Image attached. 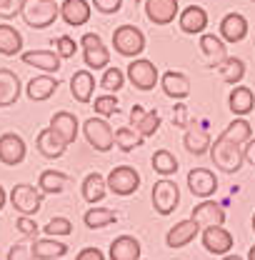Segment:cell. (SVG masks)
Masks as SVG:
<instances>
[{
	"mask_svg": "<svg viewBox=\"0 0 255 260\" xmlns=\"http://www.w3.org/2000/svg\"><path fill=\"white\" fill-rule=\"evenodd\" d=\"M210 160L213 165L218 168V170H223V173H238L240 168H243V162H245V155H243V145H235V143H230V140H225L218 135V140L210 145Z\"/></svg>",
	"mask_w": 255,
	"mask_h": 260,
	"instance_id": "cell-1",
	"label": "cell"
},
{
	"mask_svg": "<svg viewBox=\"0 0 255 260\" xmlns=\"http://www.w3.org/2000/svg\"><path fill=\"white\" fill-rule=\"evenodd\" d=\"M58 15H60V5L58 3H45V0H25L23 13H20L25 25H30L35 30L50 28L58 20Z\"/></svg>",
	"mask_w": 255,
	"mask_h": 260,
	"instance_id": "cell-2",
	"label": "cell"
},
{
	"mask_svg": "<svg viewBox=\"0 0 255 260\" xmlns=\"http://www.w3.org/2000/svg\"><path fill=\"white\" fill-rule=\"evenodd\" d=\"M113 48L120 53V55H125V58H140V53L145 50V35L140 28H135V25H120V28H115L113 32Z\"/></svg>",
	"mask_w": 255,
	"mask_h": 260,
	"instance_id": "cell-3",
	"label": "cell"
},
{
	"mask_svg": "<svg viewBox=\"0 0 255 260\" xmlns=\"http://www.w3.org/2000/svg\"><path fill=\"white\" fill-rule=\"evenodd\" d=\"M125 78L130 80V85H133L135 90H143V93L153 90L160 80L158 68H155L153 60H148V58H135V60H130V65L125 68Z\"/></svg>",
	"mask_w": 255,
	"mask_h": 260,
	"instance_id": "cell-4",
	"label": "cell"
},
{
	"mask_svg": "<svg viewBox=\"0 0 255 260\" xmlns=\"http://www.w3.org/2000/svg\"><path fill=\"white\" fill-rule=\"evenodd\" d=\"M83 135L90 143V148H95L98 153H108L115 145V130L108 125L105 118H88L83 123Z\"/></svg>",
	"mask_w": 255,
	"mask_h": 260,
	"instance_id": "cell-5",
	"label": "cell"
},
{
	"mask_svg": "<svg viewBox=\"0 0 255 260\" xmlns=\"http://www.w3.org/2000/svg\"><path fill=\"white\" fill-rule=\"evenodd\" d=\"M105 183H108V190L113 195L125 198V195H133L140 188V173L133 165H118L108 173Z\"/></svg>",
	"mask_w": 255,
	"mask_h": 260,
	"instance_id": "cell-6",
	"label": "cell"
},
{
	"mask_svg": "<svg viewBox=\"0 0 255 260\" xmlns=\"http://www.w3.org/2000/svg\"><path fill=\"white\" fill-rule=\"evenodd\" d=\"M10 203H13V210H18L25 218H33V215H38V210L43 205V193L30 183H18L10 190Z\"/></svg>",
	"mask_w": 255,
	"mask_h": 260,
	"instance_id": "cell-7",
	"label": "cell"
},
{
	"mask_svg": "<svg viewBox=\"0 0 255 260\" xmlns=\"http://www.w3.org/2000/svg\"><path fill=\"white\" fill-rule=\"evenodd\" d=\"M180 203V188L170 178H163L153 185V208L158 215H170Z\"/></svg>",
	"mask_w": 255,
	"mask_h": 260,
	"instance_id": "cell-8",
	"label": "cell"
},
{
	"mask_svg": "<svg viewBox=\"0 0 255 260\" xmlns=\"http://www.w3.org/2000/svg\"><path fill=\"white\" fill-rule=\"evenodd\" d=\"M200 240H203V248H205L210 255H223V258L225 255H230V250H233V245H235L233 233L225 230L223 225L205 228L203 235H200Z\"/></svg>",
	"mask_w": 255,
	"mask_h": 260,
	"instance_id": "cell-9",
	"label": "cell"
},
{
	"mask_svg": "<svg viewBox=\"0 0 255 260\" xmlns=\"http://www.w3.org/2000/svg\"><path fill=\"white\" fill-rule=\"evenodd\" d=\"M188 190L200 200H210L218 190V178L208 168H193L188 173Z\"/></svg>",
	"mask_w": 255,
	"mask_h": 260,
	"instance_id": "cell-10",
	"label": "cell"
},
{
	"mask_svg": "<svg viewBox=\"0 0 255 260\" xmlns=\"http://www.w3.org/2000/svg\"><path fill=\"white\" fill-rule=\"evenodd\" d=\"M190 220H195V225L200 230L213 225H223L225 223V210L215 203V200H200L190 213Z\"/></svg>",
	"mask_w": 255,
	"mask_h": 260,
	"instance_id": "cell-11",
	"label": "cell"
},
{
	"mask_svg": "<svg viewBox=\"0 0 255 260\" xmlns=\"http://www.w3.org/2000/svg\"><path fill=\"white\" fill-rule=\"evenodd\" d=\"M25 160V140L18 133H3L0 135V162L3 165H20Z\"/></svg>",
	"mask_w": 255,
	"mask_h": 260,
	"instance_id": "cell-12",
	"label": "cell"
},
{
	"mask_svg": "<svg viewBox=\"0 0 255 260\" xmlns=\"http://www.w3.org/2000/svg\"><path fill=\"white\" fill-rule=\"evenodd\" d=\"M145 15L153 25H168L180 15L178 0H145Z\"/></svg>",
	"mask_w": 255,
	"mask_h": 260,
	"instance_id": "cell-13",
	"label": "cell"
},
{
	"mask_svg": "<svg viewBox=\"0 0 255 260\" xmlns=\"http://www.w3.org/2000/svg\"><path fill=\"white\" fill-rule=\"evenodd\" d=\"M160 88L163 93L173 100H185L190 95V78L180 70H168L163 78H160Z\"/></svg>",
	"mask_w": 255,
	"mask_h": 260,
	"instance_id": "cell-14",
	"label": "cell"
},
{
	"mask_svg": "<svg viewBox=\"0 0 255 260\" xmlns=\"http://www.w3.org/2000/svg\"><path fill=\"white\" fill-rule=\"evenodd\" d=\"M198 233H200V228L195 225V220H190V218H188V220H180V223H175V225L168 230L165 245H168L170 250H180V248L190 245Z\"/></svg>",
	"mask_w": 255,
	"mask_h": 260,
	"instance_id": "cell-15",
	"label": "cell"
},
{
	"mask_svg": "<svg viewBox=\"0 0 255 260\" xmlns=\"http://www.w3.org/2000/svg\"><path fill=\"white\" fill-rule=\"evenodd\" d=\"M35 148L40 150V155L43 158H50V160H55V158H63L65 153V140L55 133V130L50 128H43L40 133H38V138H35Z\"/></svg>",
	"mask_w": 255,
	"mask_h": 260,
	"instance_id": "cell-16",
	"label": "cell"
},
{
	"mask_svg": "<svg viewBox=\"0 0 255 260\" xmlns=\"http://www.w3.org/2000/svg\"><path fill=\"white\" fill-rule=\"evenodd\" d=\"M200 50L205 55V63L210 68H220L228 60V50H225V43L220 35H213V32H203L200 35Z\"/></svg>",
	"mask_w": 255,
	"mask_h": 260,
	"instance_id": "cell-17",
	"label": "cell"
},
{
	"mask_svg": "<svg viewBox=\"0 0 255 260\" xmlns=\"http://www.w3.org/2000/svg\"><path fill=\"white\" fill-rule=\"evenodd\" d=\"M178 25H180V30L188 32V35H200V32L208 28V13H205V8L188 5L185 10H180Z\"/></svg>",
	"mask_w": 255,
	"mask_h": 260,
	"instance_id": "cell-18",
	"label": "cell"
},
{
	"mask_svg": "<svg viewBox=\"0 0 255 260\" xmlns=\"http://www.w3.org/2000/svg\"><path fill=\"white\" fill-rule=\"evenodd\" d=\"M228 108L235 118H245L250 115L255 108V93L248 88V85H235L228 95Z\"/></svg>",
	"mask_w": 255,
	"mask_h": 260,
	"instance_id": "cell-19",
	"label": "cell"
},
{
	"mask_svg": "<svg viewBox=\"0 0 255 260\" xmlns=\"http://www.w3.org/2000/svg\"><path fill=\"white\" fill-rule=\"evenodd\" d=\"M90 3L88 0H63L60 5V18L70 28H80L90 20Z\"/></svg>",
	"mask_w": 255,
	"mask_h": 260,
	"instance_id": "cell-20",
	"label": "cell"
},
{
	"mask_svg": "<svg viewBox=\"0 0 255 260\" xmlns=\"http://www.w3.org/2000/svg\"><path fill=\"white\" fill-rule=\"evenodd\" d=\"M248 35V20L240 13H228L220 20V38L223 43H240Z\"/></svg>",
	"mask_w": 255,
	"mask_h": 260,
	"instance_id": "cell-21",
	"label": "cell"
},
{
	"mask_svg": "<svg viewBox=\"0 0 255 260\" xmlns=\"http://www.w3.org/2000/svg\"><path fill=\"white\" fill-rule=\"evenodd\" d=\"M20 58H23L25 65L43 70L45 75H53L55 70H60V58H58L55 50H25Z\"/></svg>",
	"mask_w": 255,
	"mask_h": 260,
	"instance_id": "cell-22",
	"label": "cell"
},
{
	"mask_svg": "<svg viewBox=\"0 0 255 260\" xmlns=\"http://www.w3.org/2000/svg\"><path fill=\"white\" fill-rule=\"evenodd\" d=\"M50 128L63 138L65 145H70V143H75V138H78V133H80V123H78V118H75L73 113L58 110V113L50 118Z\"/></svg>",
	"mask_w": 255,
	"mask_h": 260,
	"instance_id": "cell-23",
	"label": "cell"
},
{
	"mask_svg": "<svg viewBox=\"0 0 255 260\" xmlns=\"http://www.w3.org/2000/svg\"><path fill=\"white\" fill-rule=\"evenodd\" d=\"M70 93L78 103H90L95 93V78L90 70H75L70 78Z\"/></svg>",
	"mask_w": 255,
	"mask_h": 260,
	"instance_id": "cell-24",
	"label": "cell"
},
{
	"mask_svg": "<svg viewBox=\"0 0 255 260\" xmlns=\"http://www.w3.org/2000/svg\"><path fill=\"white\" fill-rule=\"evenodd\" d=\"M20 78L8 70V68H0V108H8V105H15L18 98H20Z\"/></svg>",
	"mask_w": 255,
	"mask_h": 260,
	"instance_id": "cell-25",
	"label": "cell"
},
{
	"mask_svg": "<svg viewBox=\"0 0 255 260\" xmlns=\"http://www.w3.org/2000/svg\"><path fill=\"white\" fill-rule=\"evenodd\" d=\"M33 260H60L68 253V245L55 238H38L30 245Z\"/></svg>",
	"mask_w": 255,
	"mask_h": 260,
	"instance_id": "cell-26",
	"label": "cell"
},
{
	"mask_svg": "<svg viewBox=\"0 0 255 260\" xmlns=\"http://www.w3.org/2000/svg\"><path fill=\"white\" fill-rule=\"evenodd\" d=\"M140 240L133 235H118L110 243V260H140Z\"/></svg>",
	"mask_w": 255,
	"mask_h": 260,
	"instance_id": "cell-27",
	"label": "cell"
},
{
	"mask_svg": "<svg viewBox=\"0 0 255 260\" xmlns=\"http://www.w3.org/2000/svg\"><path fill=\"white\" fill-rule=\"evenodd\" d=\"M58 78H53V75H38V78H33L30 83H28V88H25V93L30 98L33 103H43V100H48V98L53 95L55 90H58Z\"/></svg>",
	"mask_w": 255,
	"mask_h": 260,
	"instance_id": "cell-28",
	"label": "cell"
},
{
	"mask_svg": "<svg viewBox=\"0 0 255 260\" xmlns=\"http://www.w3.org/2000/svg\"><path fill=\"white\" fill-rule=\"evenodd\" d=\"M183 145L193 155H205V153H210L213 138H210L208 130H203V128H188L185 135H183Z\"/></svg>",
	"mask_w": 255,
	"mask_h": 260,
	"instance_id": "cell-29",
	"label": "cell"
},
{
	"mask_svg": "<svg viewBox=\"0 0 255 260\" xmlns=\"http://www.w3.org/2000/svg\"><path fill=\"white\" fill-rule=\"evenodd\" d=\"M80 190H83V200H85V203L98 205V203L108 195V183H105V178H103L100 173H90V175H85Z\"/></svg>",
	"mask_w": 255,
	"mask_h": 260,
	"instance_id": "cell-30",
	"label": "cell"
},
{
	"mask_svg": "<svg viewBox=\"0 0 255 260\" xmlns=\"http://www.w3.org/2000/svg\"><path fill=\"white\" fill-rule=\"evenodd\" d=\"M68 183H70V178L63 170H43L38 178V190L43 195H58L65 190Z\"/></svg>",
	"mask_w": 255,
	"mask_h": 260,
	"instance_id": "cell-31",
	"label": "cell"
},
{
	"mask_svg": "<svg viewBox=\"0 0 255 260\" xmlns=\"http://www.w3.org/2000/svg\"><path fill=\"white\" fill-rule=\"evenodd\" d=\"M23 50V35L8 23H0V55H18Z\"/></svg>",
	"mask_w": 255,
	"mask_h": 260,
	"instance_id": "cell-32",
	"label": "cell"
},
{
	"mask_svg": "<svg viewBox=\"0 0 255 260\" xmlns=\"http://www.w3.org/2000/svg\"><path fill=\"white\" fill-rule=\"evenodd\" d=\"M220 138L235 143V145H245V143L253 138V128H250V123H248L245 118H233V123L220 133Z\"/></svg>",
	"mask_w": 255,
	"mask_h": 260,
	"instance_id": "cell-33",
	"label": "cell"
},
{
	"mask_svg": "<svg viewBox=\"0 0 255 260\" xmlns=\"http://www.w3.org/2000/svg\"><path fill=\"white\" fill-rule=\"evenodd\" d=\"M118 220V215H115V210H110V208H90V210H85V215H83V223L85 228H90V230H100V228L105 225H113Z\"/></svg>",
	"mask_w": 255,
	"mask_h": 260,
	"instance_id": "cell-34",
	"label": "cell"
},
{
	"mask_svg": "<svg viewBox=\"0 0 255 260\" xmlns=\"http://www.w3.org/2000/svg\"><path fill=\"white\" fill-rule=\"evenodd\" d=\"M218 70H220L223 83L233 85V88H235V85H238V83L245 78V63H243L240 58H230V55H228V60H225Z\"/></svg>",
	"mask_w": 255,
	"mask_h": 260,
	"instance_id": "cell-35",
	"label": "cell"
},
{
	"mask_svg": "<svg viewBox=\"0 0 255 260\" xmlns=\"http://www.w3.org/2000/svg\"><path fill=\"white\" fill-rule=\"evenodd\" d=\"M143 143H145V138L135 128H130V125H123V128L115 130V145H118L123 153H130V150L140 148Z\"/></svg>",
	"mask_w": 255,
	"mask_h": 260,
	"instance_id": "cell-36",
	"label": "cell"
},
{
	"mask_svg": "<svg viewBox=\"0 0 255 260\" xmlns=\"http://www.w3.org/2000/svg\"><path fill=\"white\" fill-rule=\"evenodd\" d=\"M150 162H153V170L158 175H163V178H170V175L178 173V160H175V155L170 150H155Z\"/></svg>",
	"mask_w": 255,
	"mask_h": 260,
	"instance_id": "cell-37",
	"label": "cell"
},
{
	"mask_svg": "<svg viewBox=\"0 0 255 260\" xmlns=\"http://www.w3.org/2000/svg\"><path fill=\"white\" fill-rule=\"evenodd\" d=\"M125 85V73L120 68H105L103 70V78H100V88L110 95H115L118 90H123Z\"/></svg>",
	"mask_w": 255,
	"mask_h": 260,
	"instance_id": "cell-38",
	"label": "cell"
},
{
	"mask_svg": "<svg viewBox=\"0 0 255 260\" xmlns=\"http://www.w3.org/2000/svg\"><path fill=\"white\" fill-rule=\"evenodd\" d=\"M83 60L90 70H105L110 68V50L105 45H100L95 50H83Z\"/></svg>",
	"mask_w": 255,
	"mask_h": 260,
	"instance_id": "cell-39",
	"label": "cell"
},
{
	"mask_svg": "<svg viewBox=\"0 0 255 260\" xmlns=\"http://www.w3.org/2000/svg\"><path fill=\"white\" fill-rule=\"evenodd\" d=\"M95 113L98 118H110L118 113V95H110V93H103L95 98Z\"/></svg>",
	"mask_w": 255,
	"mask_h": 260,
	"instance_id": "cell-40",
	"label": "cell"
},
{
	"mask_svg": "<svg viewBox=\"0 0 255 260\" xmlns=\"http://www.w3.org/2000/svg\"><path fill=\"white\" fill-rule=\"evenodd\" d=\"M43 233L48 238H63V235L73 233V223L68 218H53V220H48V225L43 228Z\"/></svg>",
	"mask_w": 255,
	"mask_h": 260,
	"instance_id": "cell-41",
	"label": "cell"
},
{
	"mask_svg": "<svg viewBox=\"0 0 255 260\" xmlns=\"http://www.w3.org/2000/svg\"><path fill=\"white\" fill-rule=\"evenodd\" d=\"M158 128H160V113L158 110H148V113L143 115V120L135 125V130H138L143 138H150Z\"/></svg>",
	"mask_w": 255,
	"mask_h": 260,
	"instance_id": "cell-42",
	"label": "cell"
},
{
	"mask_svg": "<svg viewBox=\"0 0 255 260\" xmlns=\"http://www.w3.org/2000/svg\"><path fill=\"white\" fill-rule=\"evenodd\" d=\"M53 45H55V53H58V58L63 60V58H73V55H75V48H78L80 43H75L70 35H58Z\"/></svg>",
	"mask_w": 255,
	"mask_h": 260,
	"instance_id": "cell-43",
	"label": "cell"
},
{
	"mask_svg": "<svg viewBox=\"0 0 255 260\" xmlns=\"http://www.w3.org/2000/svg\"><path fill=\"white\" fill-rule=\"evenodd\" d=\"M23 3L25 0H0V18L3 20H13L15 15L23 13Z\"/></svg>",
	"mask_w": 255,
	"mask_h": 260,
	"instance_id": "cell-44",
	"label": "cell"
},
{
	"mask_svg": "<svg viewBox=\"0 0 255 260\" xmlns=\"http://www.w3.org/2000/svg\"><path fill=\"white\" fill-rule=\"evenodd\" d=\"M15 228H18L23 235H28V238H33V240H38V233H40V228H38V223H35L33 218L20 215V218L15 220Z\"/></svg>",
	"mask_w": 255,
	"mask_h": 260,
	"instance_id": "cell-45",
	"label": "cell"
},
{
	"mask_svg": "<svg viewBox=\"0 0 255 260\" xmlns=\"http://www.w3.org/2000/svg\"><path fill=\"white\" fill-rule=\"evenodd\" d=\"M120 5H123V0H93V8H95L98 13H103V15H113V13H118Z\"/></svg>",
	"mask_w": 255,
	"mask_h": 260,
	"instance_id": "cell-46",
	"label": "cell"
},
{
	"mask_svg": "<svg viewBox=\"0 0 255 260\" xmlns=\"http://www.w3.org/2000/svg\"><path fill=\"white\" fill-rule=\"evenodd\" d=\"M8 260H33L30 248H28L25 243H15V245H10V250H8Z\"/></svg>",
	"mask_w": 255,
	"mask_h": 260,
	"instance_id": "cell-47",
	"label": "cell"
},
{
	"mask_svg": "<svg viewBox=\"0 0 255 260\" xmlns=\"http://www.w3.org/2000/svg\"><path fill=\"white\" fill-rule=\"evenodd\" d=\"M100 45H105V43H103V38H100L98 32H85V35L80 38V48H83V50H95Z\"/></svg>",
	"mask_w": 255,
	"mask_h": 260,
	"instance_id": "cell-48",
	"label": "cell"
},
{
	"mask_svg": "<svg viewBox=\"0 0 255 260\" xmlns=\"http://www.w3.org/2000/svg\"><path fill=\"white\" fill-rule=\"evenodd\" d=\"M185 115H188V108H185L183 103H178V105H175V118H173V123H175L178 128H188Z\"/></svg>",
	"mask_w": 255,
	"mask_h": 260,
	"instance_id": "cell-49",
	"label": "cell"
},
{
	"mask_svg": "<svg viewBox=\"0 0 255 260\" xmlns=\"http://www.w3.org/2000/svg\"><path fill=\"white\" fill-rule=\"evenodd\" d=\"M75 260H105V255H103L98 248H83Z\"/></svg>",
	"mask_w": 255,
	"mask_h": 260,
	"instance_id": "cell-50",
	"label": "cell"
},
{
	"mask_svg": "<svg viewBox=\"0 0 255 260\" xmlns=\"http://www.w3.org/2000/svg\"><path fill=\"white\" fill-rule=\"evenodd\" d=\"M145 113H148V110H145L143 105H133V108H130V123H133V125H138V123L143 120V115H145ZM133 125H130V128H133Z\"/></svg>",
	"mask_w": 255,
	"mask_h": 260,
	"instance_id": "cell-51",
	"label": "cell"
},
{
	"mask_svg": "<svg viewBox=\"0 0 255 260\" xmlns=\"http://www.w3.org/2000/svg\"><path fill=\"white\" fill-rule=\"evenodd\" d=\"M243 155H245V162L255 165V140H253V138H250V140L243 145Z\"/></svg>",
	"mask_w": 255,
	"mask_h": 260,
	"instance_id": "cell-52",
	"label": "cell"
},
{
	"mask_svg": "<svg viewBox=\"0 0 255 260\" xmlns=\"http://www.w3.org/2000/svg\"><path fill=\"white\" fill-rule=\"evenodd\" d=\"M5 200H8V195H5V190H3V185H0V210L5 208Z\"/></svg>",
	"mask_w": 255,
	"mask_h": 260,
	"instance_id": "cell-53",
	"label": "cell"
},
{
	"mask_svg": "<svg viewBox=\"0 0 255 260\" xmlns=\"http://www.w3.org/2000/svg\"><path fill=\"white\" fill-rule=\"evenodd\" d=\"M245 260H255V245L248 250V258H245Z\"/></svg>",
	"mask_w": 255,
	"mask_h": 260,
	"instance_id": "cell-54",
	"label": "cell"
},
{
	"mask_svg": "<svg viewBox=\"0 0 255 260\" xmlns=\"http://www.w3.org/2000/svg\"><path fill=\"white\" fill-rule=\"evenodd\" d=\"M220 260H243L240 255H225V258H220Z\"/></svg>",
	"mask_w": 255,
	"mask_h": 260,
	"instance_id": "cell-55",
	"label": "cell"
},
{
	"mask_svg": "<svg viewBox=\"0 0 255 260\" xmlns=\"http://www.w3.org/2000/svg\"><path fill=\"white\" fill-rule=\"evenodd\" d=\"M253 230H255V215H253Z\"/></svg>",
	"mask_w": 255,
	"mask_h": 260,
	"instance_id": "cell-56",
	"label": "cell"
},
{
	"mask_svg": "<svg viewBox=\"0 0 255 260\" xmlns=\"http://www.w3.org/2000/svg\"><path fill=\"white\" fill-rule=\"evenodd\" d=\"M133 3H143V0H133Z\"/></svg>",
	"mask_w": 255,
	"mask_h": 260,
	"instance_id": "cell-57",
	"label": "cell"
},
{
	"mask_svg": "<svg viewBox=\"0 0 255 260\" xmlns=\"http://www.w3.org/2000/svg\"><path fill=\"white\" fill-rule=\"evenodd\" d=\"M45 3H55V0H45Z\"/></svg>",
	"mask_w": 255,
	"mask_h": 260,
	"instance_id": "cell-58",
	"label": "cell"
},
{
	"mask_svg": "<svg viewBox=\"0 0 255 260\" xmlns=\"http://www.w3.org/2000/svg\"><path fill=\"white\" fill-rule=\"evenodd\" d=\"M140 260H143V258H140Z\"/></svg>",
	"mask_w": 255,
	"mask_h": 260,
	"instance_id": "cell-59",
	"label": "cell"
},
{
	"mask_svg": "<svg viewBox=\"0 0 255 260\" xmlns=\"http://www.w3.org/2000/svg\"><path fill=\"white\" fill-rule=\"evenodd\" d=\"M253 3H255V0H253Z\"/></svg>",
	"mask_w": 255,
	"mask_h": 260,
	"instance_id": "cell-60",
	"label": "cell"
}]
</instances>
